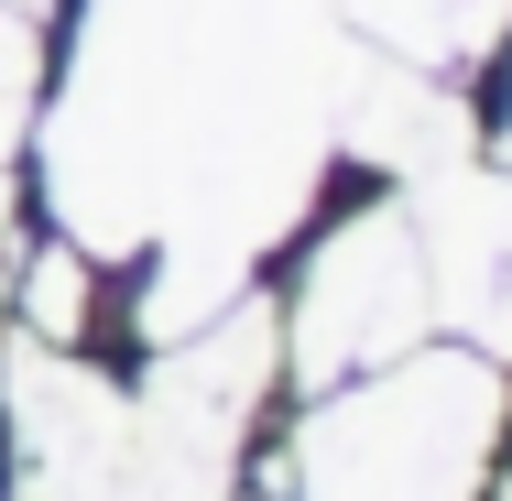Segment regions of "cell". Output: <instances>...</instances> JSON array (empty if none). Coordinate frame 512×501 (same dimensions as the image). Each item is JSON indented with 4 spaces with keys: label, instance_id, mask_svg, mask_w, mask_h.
Returning <instances> with one entry per match:
<instances>
[{
    "label": "cell",
    "instance_id": "cell-1",
    "mask_svg": "<svg viewBox=\"0 0 512 501\" xmlns=\"http://www.w3.org/2000/svg\"><path fill=\"white\" fill-rule=\"evenodd\" d=\"M327 0H77L44 55L33 175L88 262H142L131 338L175 349L251 295V251L306 207Z\"/></svg>",
    "mask_w": 512,
    "mask_h": 501
},
{
    "label": "cell",
    "instance_id": "cell-3",
    "mask_svg": "<svg viewBox=\"0 0 512 501\" xmlns=\"http://www.w3.org/2000/svg\"><path fill=\"white\" fill-rule=\"evenodd\" d=\"M425 327H436V284H425V240H414L404 197L349 207V218L306 251L295 295L273 305L284 371H295L306 393H338V382H360V371L425 349Z\"/></svg>",
    "mask_w": 512,
    "mask_h": 501
},
{
    "label": "cell",
    "instance_id": "cell-5",
    "mask_svg": "<svg viewBox=\"0 0 512 501\" xmlns=\"http://www.w3.org/2000/svg\"><path fill=\"white\" fill-rule=\"evenodd\" d=\"M349 22L371 44H393L404 66H480L491 44L512 33V0H349Z\"/></svg>",
    "mask_w": 512,
    "mask_h": 501
},
{
    "label": "cell",
    "instance_id": "cell-4",
    "mask_svg": "<svg viewBox=\"0 0 512 501\" xmlns=\"http://www.w3.org/2000/svg\"><path fill=\"white\" fill-rule=\"evenodd\" d=\"M414 240H425V284H436V316L502 360L512 349V186L502 175H469V164H425L414 186Z\"/></svg>",
    "mask_w": 512,
    "mask_h": 501
},
{
    "label": "cell",
    "instance_id": "cell-2",
    "mask_svg": "<svg viewBox=\"0 0 512 501\" xmlns=\"http://www.w3.org/2000/svg\"><path fill=\"white\" fill-rule=\"evenodd\" d=\"M502 436V371L480 349H404L316 393L273 491L284 501H469Z\"/></svg>",
    "mask_w": 512,
    "mask_h": 501
}]
</instances>
